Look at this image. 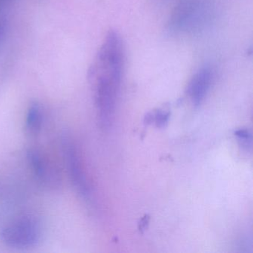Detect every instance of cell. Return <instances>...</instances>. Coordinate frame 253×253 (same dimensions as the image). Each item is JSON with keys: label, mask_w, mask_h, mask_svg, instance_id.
Returning a JSON list of instances; mask_svg holds the SVG:
<instances>
[{"label": "cell", "mask_w": 253, "mask_h": 253, "mask_svg": "<svg viewBox=\"0 0 253 253\" xmlns=\"http://www.w3.org/2000/svg\"><path fill=\"white\" fill-rule=\"evenodd\" d=\"M125 51L121 35L110 31L96 55L89 72L97 120L102 129L109 128L124 74Z\"/></svg>", "instance_id": "1"}, {"label": "cell", "mask_w": 253, "mask_h": 253, "mask_svg": "<svg viewBox=\"0 0 253 253\" xmlns=\"http://www.w3.org/2000/svg\"><path fill=\"white\" fill-rule=\"evenodd\" d=\"M41 227L33 217H24L4 226L0 240L8 247L29 248L36 245L41 238Z\"/></svg>", "instance_id": "2"}, {"label": "cell", "mask_w": 253, "mask_h": 253, "mask_svg": "<svg viewBox=\"0 0 253 253\" xmlns=\"http://www.w3.org/2000/svg\"><path fill=\"white\" fill-rule=\"evenodd\" d=\"M149 220H150V217H149L148 214H145L144 217L140 220L138 226L139 230H140V232H143V231L146 230L148 225H149Z\"/></svg>", "instance_id": "9"}, {"label": "cell", "mask_w": 253, "mask_h": 253, "mask_svg": "<svg viewBox=\"0 0 253 253\" xmlns=\"http://www.w3.org/2000/svg\"><path fill=\"white\" fill-rule=\"evenodd\" d=\"M212 72L209 67L199 69L188 85L187 94L194 106H198L204 101L210 89Z\"/></svg>", "instance_id": "5"}, {"label": "cell", "mask_w": 253, "mask_h": 253, "mask_svg": "<svg viewBox=\"0 0 253 253\" xmlns=\"http://www.w3.org/2000/svg\"><path fill=\"white\" fill-rule=\"evenodd\" d=\"M235 135L238 138L239 146L243 150L249 152L251 150L253 146V137L251 132L248 129H238L235 131Z\"/></svg>", "instance_id": "7"}, {"label": "cell", "mask_w": 253, "mask_h": 253, "mask_svg": "<svg viewBox=\"0 0 253 253\" xmlns=\"http://www.w3.org/2000/svg\"><path fill=\"white\" fill-rule=\"evenodd\" d=\"M4 29H5V23L0 19V37L2 36V33L4 32Z\"/></svg>", "instance_id": "10"}, {"label": "cell", "mask_w": 253, "mask_h": 253, "mask_svg": "<svg viewBox=\"0 0 253 253\" xmlns=\"http://www.w3.org/2000/svg\"><path fill=\"white\" fill-rule=\"evenodd\" d=\"M43 122V111L38 102L31 103L28 109L26 118V132L31 136H37L42 129Z\"/></svg>", "instance_id": "6"}, {"label": "cell", "mask_w": 253, "mask_h": 253, "mask_svg": "<svg viewBox=\"0 0 253 253\" xmlns=\"http://www.w3.org/2000/svg\"><path fill=\"white\" fill-rule=\"evenodd\" d=\"M170 112H166L164 110H158L154 115V120H155V124L159 128H163L167 125L169 119Z\"/></svg>", "instance_id": "8"}, {"label": "cell", "mask_w": 253, "mask_h": 253, "mask_svg": "<svg viewBox=\"0 0 253 253\" xmlns=\"http://www.w3.org/2000/svg\"><path fill=\"white\" fill-rule=\"evenodd\" d=\"M62 146L65 163L71 181L77 192L83 198H89V183L76 145L69 136H65L62 140Z\"/></svg>", "instance_id": "3"}, {"label": "cell", "mask_w": 253, "mask_h": 253, "mask_svg": "<svg viewBox=\"0 0 253 253\" xmlns=\"http://www.w3.org/2000/svg\"><path fill=\"white\" fill-rule=\"evenodd\" d=\"M29 165L38 181L50 189H57L61 184V175L53 161L42 151L32 148L27 151Z\"/></svg>", "instance_id": "4"}]
</instances>
